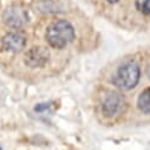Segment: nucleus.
Masks as SVG:
<instances>
[{
    "mask_svg": "<svg viewBox=\"0 0 150 150\" xmlns=\"http://www.w3.org/2000/svg\"><path fill=\"white\" fill-rule=\"evenodd\" d=\"M0 149H1V148H0Z\"/></svg>",
    "mask_w": 150,
    "mask_h": 150,
    "instance_id": "nucleus-12",
    "label": "nucleus"
},
{
    "mask_svg": "<svg viewBox=\"0 0 150 150\" xmlns=\"http://www.w3.org/2000/svg\"><path fill=\"white\" fill-rule=\"evenodd\" d=\"M125 106L123 96L116 91H108L102 98L100 108L102 114L106 118H114L118 116Z\"/></svg>",
    "mask_w": 150,
    "mask_h": 150,
    "instance_id": "nucleus-3",
    "label": "nucleus"
},
{
    "mask_svg": "<svg viewBox=\"0 0 150 150\" xmlns=\"http://www.w3.org/2000/svg\"><path fill=\"white\" fill-rule=\"evenodd\" d=\"M45 38L53 49H63L74 39V28L66 20H57L46 28Z\"/></svg>",
    "mask_w": 150,
    "mask_h": 150,
    "instance_id": "nucleus-1",
    "label": "nucleus"
},
{
    "mask_svg": "<svg viewBox=\"0 0 150 150\" xmlns=\"http://www.w3.org/2000/svg\"><path fill=\"white\" fill-rule=\"evenodd\" d=\"M49 59H50V52L47 49L43 46H34L26 52L24 62L28 67L38 69V67H44L47 64Z\"/></svg>",
    "mask_w": 150,
    "mask_h": 150,
    "instance_id": "nucleus-4",
    "label": "nucleus"
},
{
    "mask_svg": "<svg viewBox=\"0 0 150 150\" xmlns=\"http://www.w3.org/2000/svg\"><path fill=\"white\" fill-rule=\"evenodd\" d=\"M141 78L139 66L135 62H128L118 67L112 77V83L116 88L123 91H129L134 89Z\"/></svg>",
    "mask_w": 150,
    "mask_h": 150,
    "instance_id": "nucleus-2",
    "label": "nucleus"
},
{
    "mask_svg": "<svg viewBox=\"0 0 150 150\" xmlns=\"http://www.w3.org/2000/svg\"><path fill=\"white\" fill-rule=\"evenodd\" d=\"M136 7L145 16H150V0H136Z\"/></svg>",
    "mask_w": 150,
    "mask_h": 150,
    "instance_id": "nucleus-8",
    "label": "nucleus"
},
{
    "mask_svg": "<svg viewBox=\"0 0 150 150\" xmlns=\"http://www.w3.org/2000/svg\"><path fill=\"white\" fill-rule=\"evenodd\" d=\"M25 45H26V37L19 32H10L1 40L3 49L8 52H14V53L20 52L25 47Z\"/></svg>",
    "mask_w": 150,
    "mask_h": 150,
    "instance_id": "nucleus-6",
    "label": "nucleus"
},
{
    "mask_svg": "<svg viewBox=\"0 0 150 150\" xmlns=\"http://www.w3.org/2000/svg\"><path fill=\"white\" fill-rule=\"evenodd\" d=\"M27 19L28 18H27L26 12L23 8L18 7V6H11V7H8L4 12V14H3L4 23L7 26L12 27V28H20V27H23L26 24Z\"/></svg>",
    "mask_w": 150,
    "mask_h": 150,
    "instance_id": "nucleus-5",
    "label": "nucleus"
},
{
    "mask_svg": "<svg viewBox=\"0 0 150 150\" xmlns=\"http://www.w3.org/2000/svg\"><path fill=\"white\" fill-rule=\"evenodd\" d=\"M106 1H108L109 4H116V3L120 1V0H106Z\"/></svg>",
    "mask_w": 150,
    "mask_h": 150,
    "instance_id": "nucleus-10",
    "label": "nucleus"
},
{
    "mask_svg": "<svg viewBox=\"0 0 150 150\" xmlns=\"http://www.w3.org/2000/svg\"><path fill=\"white\" fill-rule=\"evenodd\" d=\"M51 105H52L51 102H49V103L47 102L46 103H39V104H37L34 106V111L35 112H45L51 108Z\"/></svg>",
    "mask_w": 150,
    "mask_h": 150,
    "instance_id": "nucleus-9",
    "label": "nucleus"
},
{
    "mask_svg": "<svg viewBox=\"0 0 150 150\" xmlns=\"http://www.w3.org/2000/svg\"><path fill=\"white\" fill-rule=\"evenodd\" d=\"M138 109L145 115H150V88L143 90L137 99Z\"/></svg>",
    "mask_w": 150,
    "mask_h": 150,
    "instance_id": "nucleus-7",
    "label": "nucleus"
},
{
    "mask_svg": "<svg viewBox=\"0 0 150 150\" xmlns=\"http://www.w3.org/2000/svg\"><path fill=\"white\" fill-rule=\"evenodd\" d=\"M146 74H148V77L150 78V66H149V67L146 69Z\"/></svg>",
    "mask_w": 150,
    "mask_h": 150,
    "instance_id": "nucleus-11",
    "label": "nucleus"
}]
</instances>
